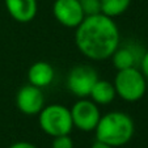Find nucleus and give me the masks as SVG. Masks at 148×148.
I'll use <instances>...</instances> for the list:
<instances>
[{
  "mask_svg": "<svg viewBox=\"0 0 148 148\" xmlns=\"http://www.w3.org/2000/svg\"><path fill=\"white\" fill-rule=\"evenodd\" d=\"M77 50L89 60H106L112 58L121 43V34L114 18L102 13L85 16L75 29Z\"/></svg>",
  "mask_w": 148,
  "mask_h": 148,
  "instance_id": "f257e3e1",
  "label": "nucleus"
},
{
  "mask_svg": "<svg viewBox=\"0 0 148 148\" xmlns=\"http://www.w3.org/2000/svg\"><path fill=\"white\" fill-rule=\"evenodd\" d=\"M135 132V125L132 118L125 112H109L101 114L95 129L96 140L112 145L122 147L132 139Z\"/></svg>",
  "mask_w": 148,
  "mask_h": 148,
  "instance_id": "f03ea898",
  "label": "nucleus"
},
{
  "mask_svg": "<svg viewBox=\"0 0 148 148\" xmlns=\"http://www.w3.org/2000/svg\"><path fill=\"white\" fill-rule=\"evenodd\" d=\"M39 129L51 138L70 135L73 129L71 112L62 103L45 105L38 113Z\"/></svg>",
  "mask_w": 148,
  "mask_h": 148,
  "instance_id": "7ed1b4c3",
  "label": "nucleus"
},
{
  "mask_svg": "<svg viewBox=\"0 0 148 148\" xmlns=\"http://www.w3.org/2000/svg\"><path fill=\"white\" fill-rule=\"evenodd\" d=\"M113 84L117 96L126 102H136L142 100L147 90V79L138 67L119 70Z\"/></svg>",
  "mask_w": 148,
  "mask_h": 148,
  "instance_id": "20e7f679",
  "label": "nucleus"
},
{
  "mask_svg": "<svg viewBox=\"0 0 148 148\" xmlns=\"http://www.w3.org/2000/svg\"><path fill=\"white\" fill-rule=\"evenodd\" d=\"M98 80V73L92 66L77 64L70 70L66 79L67 89L77 98L89 97L93 85Z\"/></svg>",
  "mask_w": 148,
  "mask_h": 148,
  "instance_id": "39448f33",
  "label": "nucleus"
},
{
  "mask_svg": "<svg viewBox=\"0 0 148 148\" xmlns=\"http://www.w3.org/2000/svg\"><path fill=\"white\" fill-rule=\"evenodd\" d=\"M73 127L83 132L95 131L101 118V112L97 103L89 97L79 98L70 109Z\"/></svg>",
  "mask_w": 148,
  "mask_h": 148,
  "instance_id": "423d86ee",
  "label": "nucleus"
},
{
  "mask_svg": "<svg viewBox=\"0 0 148 148\" xmlns=\"http://www.w3.org/2000/svg\"><path fill=\"white\" fill-rule=\"evenodd\" d=\"M53 14L62 26L76 29L85 18L79 0H55L53 4Z\"/></svg>",
  "mask_w": 148,
  "mask_h": 148,
  "instance_id": "0eeeda50",
  "label": "nucleus"
},
{
  "mask_svg": "<svg viewBox=\"0 0 148 148\" xmlns=\"http://www.w3.org/2000/svg\"><path fill=\"white\" fill-rule=\"evenodd\" d=\"M45 106V96L41 88L26 84L16 95V108L25 115H38Z\"/></svg>",
  "mask_w": 148,
  "mask_h": 148,
  "instance_id": "6e6552de",
  "label": "nucleus"
},
{
  "mask_svg": "<svg viewBox=\"0 0 148 148\" xmlns=\"http://www.w3.org/2000/svg\"><path fill=\"white\" fill-rule=\"evenodd\" d=\"M144 50L140 47L138 43H126V45H121L117 47L114 54L112 55L113 66L119 70H126V68L136 67L140 63Z\"/></svg>",
  "mask_w": 148,
  "mask_h": 148,
  "instance_id": "1a4fd4ad",
  "label": "nucleus"
},
{
  "mask_svg": "<svg viewBox=\"0 0 148 148\" xmlns=\"http://www.w3.org/2000/svg\"><path fill=\"white\" fill-rule=\"evenodd\" d=\"M4 4L9 16L21 24L33 21L38 12L37 0H4Z\"/></svg>",
  "mask_w": 148,
  "mask_h": 148,
  "instance_id": "9d476101",
  "label": "nucleus"
},
{
  "mask_svg": "<svg viewBox=\"0 0 148 148\" xmlns=\"http://www.w3.org/2000/svg\"><path fill=\"white\" fill-rule=\"evenodd\" d=\"M54 77H55V70L49 62L45 60L36 62L28 70L29 84L41 88V89L49 87L54 81Z\"/></svg>",
  "mask_w": 148,
  "mask_h": 148,
  "instance_id": "9b49d317",
  "label": "nucleus"
},
{
  "mask_svg": "<svg viewBox=\"0 0 148 148\" xmlns=\"http://www.w3.org/2000/svg\"><path fill=\"white\" fill-rule=\"evenodd\" d=\"M117 97L114 84L98 79L89 93V98L97 105H109Z\"/></svg>",
  "mask_w": 148,
  "mask_h": 148,
  "instance_id": "f8f14e48",
  "label": "nucleus"
},
{
  "mask_svg": "<svg viewBox=\"0 0 148 148\" xmlns=\"http://www.w3.org/2000/svg\"><path fill=\"white\" fill-rule=\"evenodd\" d=\"M100 3L101 13L110 18H114L127 12L131 4V0H100Z\"/></svg>",
  "mask_w": 148,
  "mask_h": 148,
  "instance_id": "ddd939ff",
  "label": "nucleus"
},
{
  "mask_svg": "<svg viewBox=\"0 0 148 148\" xmlns=\"http://www.w3.org/2000/svg\"><path fill=\"white\" fill-rule=\"evenodd\" d=\"M81 4L85 16H92L96 13H101V3L100 0H79Z\"/></svg>",
  "mask_w": 148,
  "mask_h": 148,
  "instance_id": "4468645a",
  "label": "nucleus"
},
{
  "mask_svg": "<svg viewBox=\"0 0 148 148\" xmlns=\"http://www.w3.org/2000/svg\"><path fill=\"white\" fill-rule=\"evenodd\" d=\"M73 140L70 135H60V136L53 138L51 148H73Z\"/></svg>",
  "mask_w": 148,
  "mask_h": 148,
  "instance_id": "2eb2a0df",
  "label": "nucleus"
},
{
  "mask_svg": "<svg viewBox=\"0 0 148 148\" xmlns=\"http://www.w3.org/2000/svg\"><path fill=\"white\" fill-rule=\"evenodd\" d=\"M139 66H140V71H142V73L144 75V77L148 79V50L144 51L142 59H140Z\"/></svg>",
  "mask_w": 148,
  "mask_h": 148,
  "instance_id": "dca6fc26",
  "label": "nucleus"
},
{
  "mask_svg": "<svg viewBox=\"0 0 148 148\" xmlns=\"http://www.w3.org/2000/svg\"><path fill=\"white\" fill-rule=\"evenodd\" d=\"M8 148H37V145H34L33 143L29 142H16L9 145Z\"/></svg>",
  "mask_w": 148,
  "mask_h": 148,
  "instance_id": "f3484780",
  "label": "nucleus"
},
{
  "mask_svg": "<svg viewBox=\"0 0 148 148\" xmlns=\"http://www.w3.org/2000/svg\"><path fill=\"white\" fill-rule=\"evenodd\" d=\"M90 148H114V147H112V145L106 144V143L100 142V140H96V142L92 144V147H90Z\"/></svg>",
  "mask_w": 148,
  "mask_h": 148,
  "instance_id": "a211bd4d",
  "label": "nucleus"
}]
</instances>
